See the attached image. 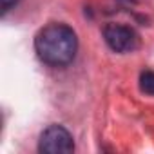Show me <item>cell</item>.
<instances>
[{
    "mask_svg": "<svg viewBox=\"0 0 154 154\" xmlns=\"http://www.w3.org/2000/svg\"><path fill=\"white\" fill-rule=\"evenodd\" d=\"M38 150L42 154H69L74 150L71 132L62 125H49L44 129L38 140Z\"/></svg>",
    "mask_w": 154,
    "mask_h": 154,
    "instance_id": "2",
    "label": "cell"
},
{
    "mask_svg": "<svg viewBox=\"0 0 154 154\" xmlns=\"http://www.w3.org/2000/svg\"><path fill=\"white\" fill-rule=\"evenodd\" d=\"M140 91L143 94L154 96V71H143L140 74Z\"/></svg>",
    "mask_w": 154,
    "mask_h": 154,
    "instance_id": "4",
    "label": "cell"
},
{
    "mask_svg": "<svg viewBox=\"0 0 154 154\" xmlns=\"http://www.w3.org/2000/svg\"><path fill=\"white\" fill-rule=\"evenodd\" d=\"M35 51L38 58L53 67L69 65L78 51V38L72 27L62 22H51L35 36Z\"/></svg>",
    "mask_w": 154,
    "mask_h": 154,
    "instance_id": "1",
    "label": "cell"
},
{
    "mask_svg": "<svg viewBox=\"0 0 154 154\" xmlns=\"http://www.w3.org/2000/svg\"><path fill=\"white\" fill-rule=\"evenodd\" d=\"M103 38L114 53H132L140 45L138 33L122 24H107L103 27Z\"/></svg>",
    "mask_w": 154,
    "mask_h": 154,
    "instance_id": "3",
    "label": "cell"
},
{
    "mask_svg": "<svg viewBox=\"0 0 154 154\" xmlns=\"http://www.w3.org/2000/svg\"><path fill=\"white\" fill-rule=\"evenodd\" d=\"M17 2H18V0H0V4H2V6H0V8H2V17H4L9 9H13V8L17 6Z\"/></svg>",
    "mask_w": 154,
    "mask_h": 154,
    "instance_id": "5",
    "label": "cell"
}]
</instances>
